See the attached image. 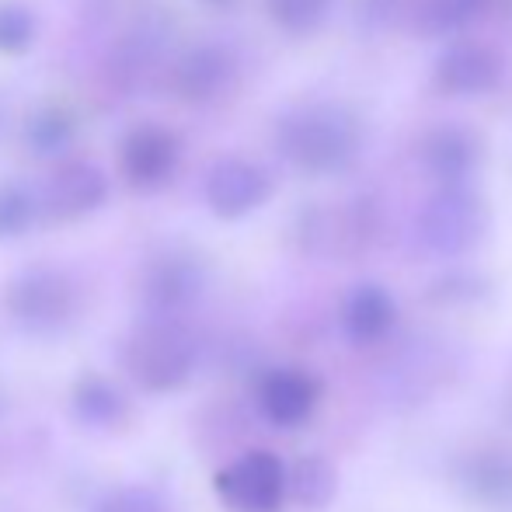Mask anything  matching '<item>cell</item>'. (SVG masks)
Listing matches in <instances>:
<instances>
[{"instance_id": "6da1fadb", "label": "cell", "mask_w": 512, "mask_h": 512, "mask_svg": "<svg viewBox=\"0 0 512 512\" xmlns=\"http://www.w3.org/2000/svg\"><path fill=\"white\" fill-rule=\"evenodd\" d=\"M276 140L286 161L297 164L300 171L331 175V171H342L359 154L363 126L342 105H307L293 108L279 122Z\"/></svg>"}, {"instance_id": "7a4b0ae2", "label": "cell", "mask_w": 512, "mask_h": 512, "mask_svg": "<svg viewBox=\"0 0 512 512\" xmlns=\"http://www.w3.org/2000/svg\"><path fill=\"white\" fill-rule=\"evenodd\" d=\"M196 338L182 321L147 317L126 345V370L150 394L182 387L196 370Z\"/></svg>"}, {"instance_id": "3957f363", "label": "cell", "mask_w": 512, "mask_h": 512, "mask_svg": "<svg viewBox=\"0 0 512 512\" xmlns=\"http://www.w3.org/2000/svg\"><path fill=\"white\" fill-rule=\"evenodd\" d=\"M7 310L32 335H60L77 321L81 293L77 283L60 269H28L7 290Z\"/></svg>"}, {"instance_id": "277c9868", "label": "cell", "mask_w": 512, "mask_h": 512, "mask_svg": "<svg viewBox=\"0 0 512 512\" xmlns=\"http://www.w3.org/2000/svg\"><path fill=\"white\" fill-rule=\"evenodd\" d=\"M485 203L464 185H443L418 216V234L439 255H460L485 237Z\"/></svg>"}, {"instance_id": "5b68a950", "label": "cell", "mask_w": 512, "mask_h": 512, "mask_svg": "<svg viewBox=\"0 0 512 512\" xmlns=\"http://www.w3.org/2000/svg\"><path fill=\"white\" fill-rule=\"evenodd\" d=\"M216 495L234 512H276L286 499V467L265 450H251L216 474Z\"/></svg>"}, {"instance_id": "8992f818", "label": "cell", "mask_w": 512, "mask_h": 512, "mask_svg": "<svg viewBox=\"0 0 512 512\" xmlns=\"http://www.w3.org/2000/svg\"><path fill=\"white\" fill-rule=\"evenodd\" d=\"M206 272L192 255H164L143 276V307L150 317H171L178 321V310H185L203 293Z\"/></svg>"}, {"instance_id": "52a82bcc", "label": "cell", "mask_w": 512, "mask_h": 512, "mask_svg": "<svg viewBox=\"0 0 512 512\" xmlns=\"http://www.w3.org/2000/svg\"><path fill=\"white\" fill-rule=\"evenodd\" d=\"M272 182L258 164L241 161V157H227L220 161L206 178V203L223 220H237L248 216L269 199Z\"/></svg>"}, {"instance_id": "ba28073f", "label": "cell", "mask_w": 512, "mask_h": 512, "mask_svg": "<svg viewBox=\"0 0 512 512\" xmlns=\"http://www.w3.org/2000/svg\"><path fill=\"white\" fill-rule=\"evenodd\" d=\"M506 74V63L492 46L481 42H453L436 60V84L450 95H481L492 91Z\"/></svg>"}, {"instance_id": "9c48e42d", "label": "cell", "mask_w": 512, "mask_h": 512, "mask_svg": "<svg viewBox=\"0 0 512 512\" xmlns=\"http://www.w3.org/2000/svg\"><path fill=\"white\" fill-rule=\"evenodd\" d=\"M485 143L464 122H443V126L429 129V136L422 140V161L436 178H443L446 185H460L474 168L481 164Z\"/></svg>"}, {"instance_id": "30bf717a", "label": "cell", "mask_w": 512, "mask_h": 512, "mask_svg": "<svg viewBox=\"0 0 512 512\" xmlns=\"http://www.w3.org/2000/svg\"><path fill=\"white\" fill-rule=\"evenodd\" d=\"M178 164V140L161 126H140L122 143V168L140 189H157L168 182Z\"/></svg>"}, {"instance_id": "8fae6325", "label": "cell", "mask_w": 512, "mask_h": 512, "mask_svg": "<svg viewBox=\"0 0 512 512\" xmlns=\"http://www.w3.org/2000/svg\"><path fill=\"white\" fill-rule=\"evenodd\" d=\"M105 175L95 164H63L60 171H53L46 185V209L60 220H81V216L95 213L105 203Z\"/></svg>"}, {"instance_id": "7c38bea8", "label": "cell", "mask_w": 512, "mask_h": 512, "mask_svg": "<svg viewBox=\"0 0 512 512\" xmlns=\"http://www.w3.org/2000/svg\"><path fill=\"white\" fill-rule=\"evenodd\" d=\"M258 401H262V411L269 422L290 429V425H300L310 415V408L317 401V384L304 370H272L262 380Z\"/></svg>"}, {"instance_id": "4fadbf2b", "label": "cell", "mask_w": 512, "mask_h": 512, "mask_svg": "<svg viewBox=\"0 0 512 512\" xmlns=\"http://www.w3.org/2000/svg\"><path fill=\"white\" fill-rule=\"evenodd\" d=\"M234 81V63L220 46H196L182 63H178V95L189 102H213Z\"/></svg>"}, {"instance_id": "5bb4252c", "label": "cell", "mask_w": 512, "mask_h": 512, "mask_svg": "<svg viewBox=\"0 0 512 512\" xmlns=\"http://www.w3.org/2000/svg\"><path fill=\"white\" fill-rule=\"evenodd\" d=\"M391 324H394V300L387 290L366 283V286H356V290L345 297L342 328L356 345L377 342L380 335H387Z\"/></svg>"}, {"instance_id": "9a60e30c", "label": "cell", "mask_w": 512, "mask_h": 512, "mask_svg": "<svg viewBox=\"0 0 512 512\" xmlns=\"http://www.w3.org/2000/svg\"><path fill=\"white\" fill-rule=\"evenodd\" d=\"M126 398L115 384L105 377H84L74 387V415L77 422L91 425V429H112L126 418Z\"/></svg>"}, {"instance_id": "2e32d148", "label": "cell", "mask_w": 512, "mask_h": 512, "mask_svg": "<svg viewBox=\"0 0 512 512\" xmlns=\"http://www.w3.org/2000/svg\"><path fill=\"white\" fill-rule=\"evenodd\" d=\"M335 488H338V474L324 457L297 460V467L286 474V492H290L304 509L328 506L331 495H335Z\"/></svg>"}, {"instance_id": "e0dca14e", "label": "cell", "mask_w": 512, "mask_h": 512, "mask_svg": "<svg viewBox=\"0 0 512 512\" xmlns=\"http://www.w3.org/2000/svg\"><path fill=\"white\" fill-rule=\"evenodd\" d=\"M485 7V0H418V32L422 35H443L457 32L467 21H474Z\"/></svg>"}, {"instance_id": "ac0fdd59", "label": "cell", "mask_w": 512, "mask_h": 512, "mask_svg": "<svg viewBox=\"0 0 512 512\" xmlns=\"http://www.w3.org/2000/svg\"><path fill=\"white\" fill-rule=\"evenodd\" d=\"M265 4H269V14L279 28L297 35L321 28L331 11V0H265Z\"/></svg>"}, {"instance_id": "d6986e66", "label": "cell", "mask_w": 512, "mask_h": 512, "mask_svg": "<svg viewBox=\"0 0 512 512\" xmlns=\"http://www.w3.org/2000/svg\"><path fill=\"white\" fill-rule=\"evenodd\" d=\"M70 133H74V119H70L67 108H42L28 122V143L42 154L60 150L70 140Z\"/></svg>"}, {"instance_id": "ffe728a7", "label": "cell", "mask_w": 512, "mask_h": 512, "mask_svg": "<svg viewBox=\"0 0 512 512\" xmlns=\"http://www.w3.org/2000/svg\"><path fill=\"white\" fill-rule=\"evenodd\" d=\"M35 199L25 185H0V237H18L32 227Z\"/></svg>"}, {"instance_id": "44dd1931", "label": "cell", "mask_w": 512, "mask_h": 512, "mask_svg": "<svg viewBox=\"0 0 512 512\" xmlns=\"http://www.w3.org/2000/svg\"><path fill=\"white\" fill-rule=\"evenodd\" d=\"M35 39V18L14 0H0V53H25Z\"/></svg>"}, {"instance_id": "7402d4cb", "label": "cell", "mask_w": 512, "mask_h": 512, "mask_svg": "<svg viewBox=\"0 0 512 512\" xmlns=\"http://www.w3.org/2000/svg\"><path fill=\"white\" fill-rule=\"evenodd\" d=\"M98 512H164V509H161V499H157L150 488L129 485L108 495L102 506H98Z\"/></svg>"}]
</instances>
